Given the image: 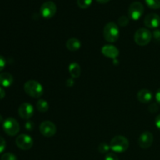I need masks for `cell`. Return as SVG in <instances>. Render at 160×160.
Here are the masks:
<instances>
[{"label":"cell","instance_id":"1","mask_svg":"<svg viewBox=\"0 0 160 160\" xmlns=\"http://www.w3.org/2000/svg\"><path fill=\"white\" fill-rule=\"evenodd\" d=\"M23 89L27 95L33 98H40L43 95V86L38 81L34 80L28 81L23 85Z\"/></svg>","mask_w":160,"mask_h":160},{"label":"cell","instance_id":"17","mask_svg":"<svg viewBox=\"0 0 160 160\" xmlns=\"http://www.w3.org/2000/svg\"><path fill=\"white\" fill-rule=\"evenodd\" d=\"M69 73L71 76L72 78H78L81 76V67L78 63L73 62L69 65Z\"/></svg>","mask_w":160,"mask_h":160},{"label":"cell","instance_id":"18","mask_svg":"<svg viewBox=\"0 0 160 160\" xmlns=\"http://www.w3.org/2000/svg\"><path fill=\"white\" fill-rule=\"evenodd\" d=\"M36 107L40 112H45L49 109V105L46 100L38 99L36 102Z\"/></svg>","mask_w":160,"mask_h":160},{"label":"cell","instance_id":"5","mask_svg":"<svg viewBox=\"0 0 160 160\" xmlns=\"http://www.w3.org/2000/svg\"><path fill=\"white\" fill-rule=\"evenodd\" d=\"M2 128L5 133L9 136H15L20 131V124L13 117H8L3 121Z\"/></svg>","mask_w":160,"mask_h":160},{"label":"cell","instance_id":"21","mask_svg":"<svg viewBox=\"0 0 160 160\" xmlns=\"http://www.w3.org/2000/svg\"><path fill=\"white\" fill-rule=\"evenodd\" d=\"M109 149H110V146L108 144L105 143V142H102V143L98 145V151L102 154H106L109 151Z\"/></svg>","mask_w":160,"mask_h":160},{"label":"cell","instance_id":"4","mask_svg":"<svg viewBox=\"0 0 160 160\" xmlns=\"http://www.w3.org/2000/svg\"><path fill=\"white\" fill-rule=\"evenodd\" d=\"M152 38V34L146 28H140L134 34V42L140 46L147 45Z\"/></svg>","mask_w":160,"mask_h":160},{"label":"cell","instance_id":"34","mask_svg":"<svg viewBox=\"0 0 160 160\" xmlns=\"http://www.w3.org/2000/svg\"><path fill=\"white\" fill-rule=\"evenodd\" d=\"M99 3H102V4H104V3H107L108 2H109L110 0H96Z\"/></svg>","mask_w":160,"mask_h":160},{"label":"cell","instance_id":"11","mask_svg":"<svg viewBox=\"0 0 160 160\" xmlns=\"http://www.w3.org/2000/svg\"><path fill=\"white\" fill-rule=\"evenodd\" d=\"M19 116L23 120H28L34 115V107L28 102H23L18 108Z\"/></svg>","mask_w":160,"mask_h":160},{"label":"cell","instance_id":"13","mask_svg":"<svg viewBox=\"0 0 160 160\" xmlns=\"http://www.w3.org/2000/svg\"><path fill=\"white\" fill-rule=\"evenodd\" d=\"M102 53L106 57L115 59L119 56V50L117 47L112 45H106L102 48Z\"/></svg>","mask_w":160,"mask_h":160},{"label":"cell","instance_id":"16","mask_svg":"<svg viewBox=\"0 0 160 160\" xmlns=\"http://www.w3.org/2000/svg\"><path fill=\"white\" fill-rule=\"evenodd\" d=\"M66 47H67V48L69 51H78V50H79L80 48L81 47V42H80L78 38H70L67 42V43H66Z\"/></svg>","mask_w":160,"mask_h":160},{"label":"cell","instance_id":"24","mask_svg":"<svg viewBox=\"0 0 160 160\" xmlns=\"http://www.w3.org/2000/svg\"><path fill=\"white\" fill-rule=\"evenodd\" d=\"M6 147V140L2 136H0V153L2 152Z\"/></svg>","mask_w":160,"mask_h":160},{"label":"cell","instance_id":"10","mask_svg":"<svg viewBox=\"0 0 160 160\" xmlns=\"http://www.w3.org/2000/svg\"><path fill=\"white\" fill-rule=\"evenodd\" d=\"M153 134L149 131H145L139 137L138 143L140 148L147 149L152 146L153 143Z\"/></svg>","mask_w":160,"mask_h":160},{"label":"cell","instance_id":"30","mask_svg":"<svg viewBox=\"0 0 160 160\" xmlns=\"http://www.w3.org/2000/svg\"><path fill=\"white\" fill-rule=\"evenodd\" d=\"M155 123H156V126L158 129L160 130V114L156 117V120H155Z\"/></svg>","mask_w":160,"mask_h":160},{"label":"cell","instance_id":"29","mask_svg":"<svg viewBox=\"0 0 160 160\" xmlns=\"http://www.w3.org/2000/svg\"><path fill=\"white\" fill-rule=\"evenodd\" d=\"M25 128H26V129L28 130V131H31L34 129V123L31 121L27 122L26 124H25Z\"/></svg>","mask_w":160,"mask_h":160},{"label":"cell","instance_id":"15","mask_svg":"<svg viewBox=\"0 0 160 160\" xmlns=\"http://www.w3.org/2000/svg\"><path fill=\"white\" fill-rule=\"evenodd\" d=\"M13 83V77L12 74L7 72H3L0 73V86L5 88H9Z\"/></svg>","mask_w":160,"mask_h":160},{"label":"cell","instance_id":"26","mask_svg":"<svg viewBox=\"0 0 160 160\" xmlns=\"http://www.w3.org/2000/svg\"><path fill=\"white\" fill-rule=\"evenodd\" d=\"M6 59H5V58L3 57L2 56H1V55H0V72H1L2 70L5 68V67H6Z\"/></svg>","mask_w":160,"mask_h":160},{"label":"cell","instance_id":"35","mask_svg":"<svg viewBox=\"0 0 160 160\" xmlns=\"http://www.w3.org/2000/svg\"><path fill=\"white\" fill-rule=\"evenodd\" d=\"M2 120H3L2 117V115H0V123H1L2 122Z\"/></svg>","mask_w":160,"mask_h":160},{"label":"cell","instance_id":"28","mask_svg":"<svg viewBox=\"0 0 160 160\" xmlns=\"http://www.w3.org/2000/svg\"><path fill=\"white\" fill-rule=\"evenodd\" d=\"M152 37L154 38L155 40H156L157 42H160V30H156L154 31L152 34Z\"/></svg>","mask_w":160,"mask_h":160},{"label":"cell","instance_id":"32","mask_svg":"<svg viewBox=\"0 0 160 160\" xmlns=\"http://www.w3.org/2000/svg\"><path fill=\"white\" fill-rule=\"evenodd\" d=\"M156 102H157L158 104L160 106V88L158 89L157 92H156Z\"/></svg>","mask_w":160,"mask_h":160},{"label":"cell","instance_id":"8","mask_svg":"<svg viewBox=\"0 0 160 160\" xmlns=\"http://www.w3.org/2000/svg\"><path fill=\"white\" fill-rule=\"evenodd\" d=\"M41 15L45 19H50L56 12V5L52 1L45 2L41 6L40 8Z\"/></svg>","mask_w":160,"mask_h":160},{"label":"cell","instance_id":"2","mask_svg":"<svg viewBox=\"0 0 160 160\" xmlns=\"http://www.w3.org/2000/svg\"><path fill=\"white\" fill-rule=\"evenodd\" d=\"M103 36L105 40L109 43L117 42L120 36V31L117 24L114 22H109L106 24L103 29Z\"/></svg>","mask_w":160,"mask_h":160},{"label":"cell","instance_id":"6","mask_svg":"<svg viewBox=\"0 0 160 160\" xmlns=\"http://www.w3.org/2000/svg\"><path fill=\"white\" fill-rule=\"evenodd\" d=\"M144 13V6L142 2L137 1L131 3L128 9V15L131 19L138 20Z\"/></svg>","mask_w":160,"mask_h":160},{"label":"cell","instance_id":"3","mask_svg":"<svg viewBox=\"0 0 160 160\" xmlns=\"http://www.w3.org/2000/svg\"><path fill=\"white\" fill-rule=\"evenodd\" d=\"M109 146H110V149H112L115 152L122 153L127 151L129 148V142L124 136L117 135L111 140Z\"/></svg>","mask_w":160,"mask_h":160},{"label":"cell","instance_id":"22","mask_svg":"<svg viewBox=\"0 0 160 160\" xmlns=\"http://www.w3.org/2000/svg\"><path fill=\"white\" fill-rule=\"evenodd\" d=\"M1 160H17V156L12 153L6 152L1 156Z\"/></svg>","mask_w":160,"mask_h":160},{"label":"cell","instance_id":"20","mask_svg":"<svg viewBox=\"0 0 160 160\" xmlns=\"http://www.w3.org/2000/svg\"><path fill=\"white\" fill-rule=\"evenodd\" d=\"M92 0H78V5L81 9H87L92 5Z\"/></svg>","mask_w":160,"mask_h":160},{"label":"cell","instance_id":"23","mask_svg":"<svg viewBox=\"0 0 160 160\" xmlns=\"http://www.w3.org/2000/svg\"><path fill=\"white\" fill-rule=\"evenodd\" d=\"M128 23H129V18L126 16H121L118 19V23L120 26L125 27L128 24Z\"/></svg>","mask_w":160,"mask_h":160},{"label":"cell","instance_id":"14","mask_svg":"<svg viewBox=\"0 0 160 160\" xmlns=\"http://www.w3.org/2000/svg\"><path fill=\"white\" fill-rule=\"evenodd\" d=\"M153 98V95L151 91L148 89H142L137 94V98L140 102L148 103L152 101Z\"/></svg>","mask_w":160,"mask_h":160},{"label":"cell","instance_id":"19","mask_svg":"<svg viewBox=\"0 0 160 160\" xmlns=\"http://www.w3.org/2000/svg\"><path fill=\"white\" fill-rule=\"evenodd\" d=\"M147 6L152 9H158L160 8V0H145Z\"/></svg>","mask_w":160,"mask_h":160},{"label":"cell","instance_id":"9","mask_svg":"<svg viewBox=\"0 0 160 160\" xmlns=\"http://www.w3.org/2000/svg\"><path fill=\"white\" fill-rule=\"evenodd\" d=\"M41 134L46 138H51L54 136L56 133V127L52 121L45 120L40 124L39 127Z\"/></svg>","mask_w":160,"mask_h":160},{"label":"cell","instance_id":"27","mask_svg":"<svg viewBox=\"0 0 160 160\" xmlns=\"http://www.w3.org/2000/svg\"><path fill=\"white\" fill-rule=\"evenodd\" d=\"M148 110L151 112H157V111L159 110V106H158V105L156 104V103H153V104L150 105V106L148 107Z\"/></svg>","mask_w":160,"mask_h":160},{"label":"cell","instance_id":"33","mask_svg":"<svg viewBox=\"0 0 160 160\" xmlns=\"http://www.w3.org/2000/svg\"><path fill=\"white\" fill-rule=\"evenodd\" d=\"M67 84L69 87H72V86H73V84H74V82H73V80L72 79H69L67 81Z\"/></svg>","mask_w":160,"mask_h":160},{"label":"cell","instance_id":"31","mask_svg":"<svg viewBox=\"0 0 160 160\" xmlns=\"http://www.w3.org/2000/svg\"><path fill=\"white\" fill-rule=\"evenodd\" d=\"M5 96H6V92H5V90L3 89V88L2 87V86H0V100L4 98Z\"/></svg>","mask_w":160,"mask_h":160},{"label":"cell","instance_id":"25","mask_svg":"<svg viewBox=\"0 0 160 160\" xmlns=\"http://www.w3.org/2000/svg\"><path fill=\"white\" fill-rule=\"evenodd\" d=\"M105 160H119V159L113 153H107L105 157Z\"/></svg>","mask_w":160,"mask_h":160},{"label":"cell","instance_id":"7","mask_svg":"<svg viewBox=\"0 0 160 160\" xmlns=\"http://www.w3.org/2000/svg\"><path fill=\"white\" fill-rule=\"evenodd\" d=\"M16 145L21 150H29L34 145L33 138L28 134H20L16 138Z\"/></svg>","mask_w":160,"mask_h":160},{"label":"cell","instance_id":"12","mask_svg":"<svg viewBox=\"0 0 160 160\" xmlns=\"http://www.w3.org/2000/svg\"><path fill=\"white\" fill-rule=\"evenodd\" d=\"M144 23L145 26L148 28H152V29L157 28L160 25V17L158 14L152 12L145 17Z\"/></svg>","mask_w":160,"mask_h":160}]
</instances>
